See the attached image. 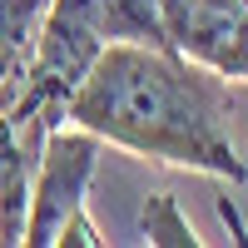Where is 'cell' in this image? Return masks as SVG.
Returning <instances> with one entry per match:
<instances>
[{"label": "cell", "mask_w": 248, "mask_h": 248, "mask_svg": "<svg viewBox=\"0 0 248 248\" xmlns=\"http://www.w3.org/2000/svg\"><path fill=\"white\" fill-rule=\"evenodd\" d=\"M229 114L233 94L223 90V75L184 60L179 50L129 45V40L99 50L65 105V124H79L105 144H119L169 169L243 184L248 159H238L229 139Z\"/></svg>", "instance_id": "cell-1"}, {"label": "cell", "mask_w": 248, "mask_h": 248, "mask_svg": "<svg viewBox=\"0 0 248 248\" xmlns=\"http://www.w3.org/2000/svg\"><path fill=\"white\" fill-rule=\"evenodd\" d=\"M99 134L79 129V124H55L40 144V164H35V189H30V218H25V243L30 248H50V243H79V248H99L94 218L85 209L90 199V179L99 169Z\"/></svg>", "instance_id": "cell-2"}, {"label": "cell", "mask_w": 248, "mask_h": 248, "mask_svg": "<svg viewBox=\"0 0 248 248\" xmlns=\"http://www.w3.org/2000/svg\"><path fill=\"white\" fill-rule=\"evenodd\" d=\"M164 20L184 60L248 79V0H164Z\"/></svg>", "instance_id": "cell-3"}, {"label": "cell", "mask_w": 248, "mask_h": 248, "mask_svg": "<svg viewBox=\"0 0 248 248\" xmlns=\"http://www.w3.org/2000/svg\"><path fill=\"white\" fill-rule=\"evenodd\" d=\"M35 164H40V144L30 134H20V124L10 114H0V243L5 248L25 243Z\"/></svg>", "instance_id": "cell-4"}, {"label": "cell", "mask_w": 248, "mask_h": 248, "mask_svg": "<svg viewBox=\"0 0 248 248\" xmlns=\"http://www.w3.org/2000/svg\"><path fill=\"white\" fill-rule=\"evenodd\" d=\"M45 15L50 0H0V114L25 94Z\"/></svg>", "instance_id": "cell-5"}, {"label": "cell", "mask_w": 248, "mask_h": 248, "mask_svg": "<svg viewBox=\"0 0 248 248\" xmlns=\"http://www.w3.org/2000/svg\"><path fill=\"white\" fill-rule=\"evenodd\" d=\"M139 233H144V243H159V248H199L203 243L194 233V223L184 218V209H179L174 194H149V199H144Z\"/></svg>", "instance_id": "cell-6"}, {"label": "cell", "mask_w": 248, "mask_h": 248, "mask_svg": "<svg viewBox=\"0 0 248 248\" xmlns=\"http://www.w3.org/2000/svg\"><path fill=\"white\" fill-rule=\"evenodd\" d=\"M218 218H223V229H229L233 243H248V229H243V218H238V209H233V199H218Z\"/></svg>", "instance_id": "cell-7"}]
</instances>
